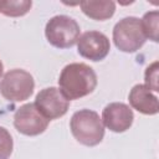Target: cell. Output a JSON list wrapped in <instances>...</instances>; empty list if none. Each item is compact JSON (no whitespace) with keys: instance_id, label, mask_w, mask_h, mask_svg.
I'll list each match as a JSON object with an SVG mask.
<instances>
[{"instance_id":"6da1fadb","label":"cell","mask_w":159,"mask_h":159,"mask_svg":"<svg viewBox=\"0 0 159 159\" xmlns=\"http://www.w3.org/2000/svg\"><path fill=\"white\" fill-rule=\"evenodd\" d=\"M58 86L61 93L68 101L80 99L94 91L97 87V75L91 66L73 62L62 68Z\"/></svg>"},{"instance_id":"7c38bea8","label":"cell","mask_w":159,"mask_h":159,"mask_svg":"<svg viewBox=\"0 0 159 159\" xmlns=\"http://www.w3.org/2000/svg\"><path fill=\"white\" fill-rule=\"evenodd\" d=\"M32 6V1L30 0H6L0 1V12L5 16L19 17L24 16L30 11Z\"/></svg>"},{"instance_id":"3957f363","label":"cell","mask_w":159,"mask_h":159,"mask_svg":"<svg viewBox=\"0 0 159 159\" xmlns=\"http://www.w3.org/2000/svg\"><path fill=\"white\" fill-rule=\"evenodd\" d=\"M80 25L67 15H56L51 17L45 27V36L50 45L57 48H68L77 43L80 39Z\"/></svg>"},{"instance_id":"8992f818","label":"cell","mask_w":159,"mask_h":159,"mask_svg":"<svg viewBox=\"0 0 159 159\" xmlns=\"http://www.w3.org/2000/svg\"><path fill=\"white\" fill-rule=\"evenodd\" d=\"M35 106L46 119L52 120L67 113L70 101L61 93L60 88L46 87L37 93Z\"/></svg>"},{"instance_id":"30bf717a","label":"cell","mask_w":159,"mask_h":159,"mask_svg":"<svg viewBox=\"0 0 159 159\" xmlns=\"http://www.w3.org/2000/svg\"><path fill=\"white\" fill-rule=\"evenodd\" d=\"M128 99L132 108L137 109L139 113L154 116L159 112L158 97L145 84L133 86L129 92Z\"/></svg>"},{"instance_id":"2e32d148","label":"cell","mask_w":159,"mask_h":159,"mask_svg":"<svg viewBox=\"0 0 159 159\" xmlns=\"http://www.w3.org/2000/svg\"><path fill=\"white\" fill-rule=\"evenodd\" d=\"M2 72H4V65H2V62H1V60H0V78H1V76H2Z\"/></svg>"},{"instance_id":"277c9868","label":"cell","mask_w":159,"mask_h":159,"mask_svg":"<svg viewBox=\"0 0 159 159\" xmlns=\"http://www.w3.org/2000/svg\"><path fill=\"white\" fill-rule=\"evenodd\" d=\"M34 77L22 68L7 71L0 81V93L9 102H22L34 93Z\"/></svg>"},{"instance_id":"9a60e30c","label":"cell","mask_w":159,"mask_h":159,"mask_svg":"<svg viewBox=\"0 0 159 159\" xmlns=\"http://www.w3.org/2000/svg\"><path fill=\"white\" fill-rule=\"evenodd\" d=\"M144 78H145V86L154 92L159 91L158 87V61L153 62L152 65H149L145 70L144 73Z\"/></svg>"},{"instance_id":"7a4b0ae2","label":"cell","mask_w":159,"mask_h":159,"mask_svg":"<svg viewBox=\"0 0 159 159\" xmlns=\"http://www.w3.org/2000/svg\"><path fill=\"white\" fill-rule=\"evenodd\" d=\"M70 129L75 139L86 145L94 147L99 144L104 137V125L98 113L92 109H80L73 113Z\"/></svg>"},{"instance_id":"4fadbf2b","label":"cell","mask_w":159,"mask_h":159,"mask_svg":"<svg viewBox=\"0 0 159 159\" xmlns=\"http://www.w3.org/2000/svg\"><path fill=\"white\" fill-rule=\"evenodd\" d=\"M158 24H159V12L158 10L148 11L140 19V25L147 39L158 42Z\"/></svg>"},{"instance_id":"5b68a950","label":"cell","mask_w":159,"mask_h":159,"mask_svg":"<svg viewBox=\"0 0 159 159\" xmlns=\"http://www.w3.org/2000/svg\"><path fill=\"white\" fill-rule=\"evenodd\" d=\"M147 41L140 20L135 16H128L119 20L113 27V42L123 52H135Z\"/></svg>"},{"instance_id":"ba28073f","label":"cell","mask_w":159,"mask_h":159,"mask_svg":"<svg viewBox=\"0 0 159 159\" xmlns=\"http://www.w3.org/2000/svg\"><path fill=\"white\" fill-rule=\"evenodd\" d=\"M111 50L109 39L99 31H87L82 34L77 41V51L78 53L91 61H101L103 60Z\"/></svg>"},{"instance_id":"9c48e42d","label":"cell","mask_w":159,"mask_h":159,"mask_svg":"<svg viewBox=\"0 0 159 159\" xmlns=\"http://www.w3.org/2000/svg\"><path fill=\"white\" fill-rule=\"evenodd\" d=\"M133 111L122 102H113L107 104L102 112V123L114 133H123L133 124Z\"/></svg>"},{"instance_id":"52a82bcc","label":"cell","mask_w":159,"mask_h":159,"mask_svg":"<svg viewBox=\"0 0 159 159\" xmlns=\"http://www.w3.org/2000/svg\"><path fill=\"white\" fill-rule=\"evenodd\" d=\"M46 119L36 108L35 103H26L17 108L14 114V125L16 130L24 135L35 137L43 133L48 125Z\"/></svg>"},{"instance_id":"8fae6325","label":"cell","mask_w":159,"mask_h":159,"mask_svg":"<svg viewBox=\"0 0 159 159\" xmlns=\"http://www.w3.org/2000/svg\"><path fill=\"white\" fill-rule=\"evenodd\" d=\"M80 6L86 16L97 21L111 19L116 11V2L112 0H84L80 2Z\"/></svg>"},{"instance_id":"5bb4252c","label":"cell","mask_w":159,"mask_h":159,"mask_svg":"<svg viewBox=\"0 0 159 159\" xmlns=\"http://www.w3.org/2000/svg\"><path fill=\"white\" fill-rule=\"evenodd\" d=\"M14 148V142L9 130L0 127V159H9Z\"/></svg>"}]
</instances>
